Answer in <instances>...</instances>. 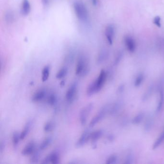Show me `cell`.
<instances>
[{"mask_svg":"<svg viewBox=\"0 0 164 164\" xmlns=\"http://www.w3.org/2000/svg\"><path fill=\"white\" fill-rule=\"evenodd\" d=\"M109 51L107 49L104 48L101 49L99 53L97 59V62L98 64H101L104 63L107 59L109 57Z\"/></svg>","mask_w":164,"mask_h":164,"instance_id":"14","label":"cell"},{"mask_svg":"<svg viewBox=\"0 0 164 164\" xmlns=\"http://www.w3.org/2000/svg\"><path fill=\"white\" fill-rule=\"evenodd\" d=\"M54 124L52 121H49L45 124L44 126V130L46 132H51L54 128Z\"/></svg>","mask_w":164,"mask_h":164,"instance_id":"29","label":"cell"},{"mask_svg":"<svg viewBox=\"0 0 164 164\" xmlns=\"http://www.w3.org/2000/svg\"><path fill=\"white\" fill-rule=\"evenodd\" d=\"M164 107V87L163 85H160L159 89V99L156 107V112L160 113Z\"/></svg>","mask_w":164,"mask_h":164,"instance_id":"13","label":"cell"},{"mask_svg":"<svg viewBox=\"0 0 164 164\" xmlns=\"http://www.w3.org/2000/svg\"><path fill=\"white\" fill-rule=\"evenodd\" d=\"M78 91V83L74 82L67 90L66 95V101L69 104H71L76 99Z\"/></svg>","mask_w":164,"mask_h":164,"instance_id":"4","label":"cell"},{"mask_svg":"<svg viewBox=\"0 0 164 164\" xmlns=\"http://www.w3.org/2000/svg\"><path fill=\"white\" fill-rule=\"evenodd\" d=\"M41 2L44 6H47L49 4V0H41Z\"/></svg>","mask_w":164,"mask_h":164,"instance_id":"36","label":"cell"},{"mask_svg":"<svg viewBox=\"0 0 164 164\" xmlns=\"http://www.w3.org/2000/svg\"><path fill=\"white\" fill-rule=\"evenodd\" d=\"M41 150L39 148V150L36 149L35 152L31 155V157L30 158V162L31 163H37L40 160L41 157L40 151Z\"/></svg>","mask_w":164,"mask_h":164,"instance_id":"20","label":"cell"},{"mask_svg":"<svg viewBox=\"0 0 164 164\" xmlns=\"http://www.w3.org/2000/svg\"><path fill=\"white\" fill-rule=\"evenodd\" d=\"M153 22L154 25L158 28H160L161 27V18L159 16H156L153 20Z\"/></svg>","mask_w":164,"mask_h":164,"instance_id":"31","label":"cell"},{"mask_svg":"<svg viewBox=\"0 0 164 164\" xmlns=\"http://www.w3.org/2000/svg\"><path fill=\"white\" fill-rule=\"evenodd\" d=\"M67 73H68V68L66 67L62 68L56 74V78L57 79H62L67 75Z\"/></svg>","mask_w":164,"mask_h":164,"instance_id":"27","label":"cell"},{"mask_svg":"<svg viewBox=\"0 0 164 164\" xmlns=\"http://www.w3.org/2000/svg\"><path fill=\"white\" fill-rule=\"evenodd\" d=\"M123 57V53L122 52H120L117 54V57L115 58V65H118V63H120V61L122 60Z\"/></svg>","mask_w":164,"mask_h":164,"instance_id":"34","label":"cell"},{"mask_svg":"<svg viewBox=\"0 0 164 164\" xmlns=\"http://www.w3.org/2000/svg\"><path fill=\"white\" fill-rule=\"evenodd\" d=\"M153 87L152 86L149 87V88H148L147 90L146 91L143 96V100L144 101H146L148 99H149L150 97L152 96L153 94Z\"/></svg>","mask_w":164,"mask_h":164,"instance_id":"30","label":"cell"},{"mask_svg":"<svg viewBox=\"0 0 164 164\" xmlns=\"http://www.w3.org/2000/svg\"><path fill=\"white\" fill-rule=\"evenodd\" d=\"M36 149V144L33 141H31L27 144L22 151L21 153L25 156H30L35 152Z\"/></svg>","mask_w":164,"mask_h":164,"instance_id":"12","label":"cell"},{"mask_svg":"<svg viewBox=\"0 0 164 164\" xmlns=\"http://www.w3.org/2000/svg\"><path fill=\"white\" fill-rule=\"evenodd\" d=\"M109 109V106H106L101 108L98 113L91 119L89 124L90 127H93L99 122H100L104 118L106 114L108 113Z\"/></svg>","mask_w":164,"mask_h":164,"instance_id":"3","label":"cell"},{"mask_svg":"<svg viewBox=\"0 0 164 164\" xmlns=\"http://www.w3.org/2000/svg\"><path fill=\"white\" fill-rule=\"evenodd\" d=\"M96 93H97L95 81H93V82H91L87 88V95L88 96H93V95H95Z\"/></svg>","mask_w":164,"mask_h":164,"instance_id":"18","label":"cell"},{"mask_svg":"<svg viewBox=\"0 0 164 164\" xmlns=\"http://www.w3.org/2000/svg\"><path fill=\"white\" fill-rule=\"evenodd\" d=\"M20 133L18 131H14L12 135V143L14 148L18 147L20 140Z\"/></svg>","mask_w":164,"mask_h":164,"instance_id":"21","label":"cell"},{"mask_svg":"<svg viewBox=\"0 0 164 164\" xmlns=\"http://www.w3.org/2000/svg\"><path fill=\"white\" fill-rule=\"evenodd\" d=\"M115 27L113 24L107 25L105 29V36L108 43L112 45L114 41L115 35Z\"/></svg>","mask_w":164,"mask_h":164,"instance_id":"10","label":"cell"},{"mask_svg":"<svg viewBox=\"0 0 164 164\" xmlns=\"http://www.w3.org/2000/svg\"><path fill=\"white\" fill-rule=\"evenodd\" d=\"M91 3L93 6H96L98 4L99 0H91Z\"/></svg>","mask_w":164,"mask_h":164,"instance_id":"37","label":"cell"},{"mask_svg":"<svg viewBox=\"0 0 164 164\" xmlns=\"http://www.w3.org/2000/svg\"><path fill=\"white\" fill-rule=\"evenodd\" d=\"M134 156L131 154H129L126 157L125 159L124 160V163L127 164H130L134 163Z\"/></svg>","mask_w":164,"mask_h":164,"instance_id":"32","label":"cell"},{"mask_svg":"<svg viewBox=\"0 0 164 164\" xmlns=\"http://www.w3.org/2000/svg\"><path fill=\"white\" fill-rule=\"evenodd\" d=\"M124 90V85H120V86L119 87L118 89V93H121L122 92H123Z\"/></svg>","mask_w":164,"mask_h":164,"instance_id":"38","label":"cell"},{"mask_svg":"<svg viewBox=\"0 0 164 164\" xmlns=\"http://www.w3.org/2000/svg\"><path fill=\"white\" fill-rule=\"evenodd\" d=\"M145 79V75L143 73H140L139 74L134 81V86L135 87H139L142 85Z\"/></svg>","mask_w":164,"mask_h":164,"instance_id":"25","label":"cell"},{"mask_svg":"<svg viewBox=\"0 0 164 164\" xmlns=\"http://www.w3.org/2000/svg\"><path fill=\"white\" fill-rule=\"evenodd\" d=\"M124 44L127 50L130 53H134L136 49V42L131 35H126L124 39Z\"/></svg>","mask_w":164,"mask_h":164,"instance_id":"6","label":"cell"},{"mask_svg":"<svg viewBox=\"0 0 164 164\" xmlns=\"http://www.w3.org/2000/svg\"><path fill=\"white\" fill-rule=\"evenodd\" d=\"M14 14L11 11H8L5 14V19L8 22H12L14 20Z\"/></svg>","mask_w":164,"mask_h":164,"instance_id":"33","label":"cell"},{"mask_svg":"<svg viewBox=\"0 0 164 164\" xmlns=\"http://www.w3.org/2000/svg\"><path fill=\"white\" fill-rule=\"evenodd\" d=\"M89 65L87 58L84 56L79 57L76 65L75 73L77 76L84 77L88 73Z\"/></svg>","mask_w":164,"mask_h":164,"instance_id":"2","label":"cell"},{"mask_svg":"<svg viewBox=\"0 0 164 164\" xmlns=\"http://www.w3.org/2000/svg\"><path fill=\"white\" fill-rule=\"evenodd\" d=\"M107 78V73L105 70H101L97 79L95 80L97 91L99 92L103 88Z\"/></svg>","mask_w":164,"mask_h":164,"instance_id":"7","label":"cell"},{"mask_svg":"<svg viewBox=\"0 0 164 164\" xmlns=\"http://www.w3.org/2000/svg\"><path fill=\"white\" fill-rule=\"evenodd\" d=\"M60 156L59 153L57 151H53L52 153L48 155L43 160L41 163L42 164H57L60 163Z\"/></svg>","mask_w":164,"mask_h":164,"instance_id":"8","label":"cell"},{"mask_svg":"<svg viewBox=\"0 0 164 164\" xmlns=\"http://www.w3.org/2000/svg\"><path fill=\"white\" fill-rule=\"evenodd\" d=\"M5 149V143L3 141H2L0 144V152L1 154H3L4 152Z\"/></svg>","mask_w":164,"mask_h":164,"instance_id":"35","label":"cell"},{"mask_svg":"<svg viewBox=\"0 0 164 164\" xmlns=\"http://www.w3.org/2000/svg\"><path fill=\"white\" fill-rule=\"evenodd\" d=\"M46 95L47 90L45 88L40 89L33 94L31 98V100L34 103H39L44 99Z\"/></svg>","mask_w":164,"mask_h":164,"instance_id":"11","label":"cell"},{"mask_svg":"<svg viewBox=\"0 0 164 164\" xmlns=\"http://www.w3.org/2000/svg\"><path fill=\"white\" fill-rule=\"evenodd\" d=\"M103 131L102 130H97L91 132L90 140L92 144H96L97 141L103 136Z\"/></svg>","mask_w":164,"mask_h":164,"instance_id":"17","label":"cell"},{"mask_svg":"<svg viewBox=\"0 0 164 164\" xmlns=\"http://www.w3.org/2000/svg\"><path fill=\"white\" fill-rule=\"evenodd\" d=\"M30 10V3L29 0H23L21 8V12L23 15H28Z\"/></svg>","mask_w":164,"mask_h":164,"instance_id":"15","label":"cell"},{"mask_svg":"<svg viewBox=\"0 0 164 164\" xmlns=\"http://www.w3.org/2000/svg\"><path fill=\"white\" fill-rule=\"evenodd\" d=\"M32 124H33V121L31 120L28 121L26 123L25 127H24V129H23L22 131L20 133L21 139H24L28 135L30 130L31 128Z\"/></svg>","mask_w":164,"mask_h":164,"instance_id":"16","label":"cell"},{"mask_svg":"<svg viewBox=\"0 0 164 164\" xmlns=\"http://www.w3.org/2000/svg\"><path fill=\"white\" fill-rule=\"evenodd\" d=\"M73 8L78 19L82 22L87 21L89 18L88 11L83 1L81 0H76L74 1Z\"/></svg>","mask_w":164,"mask_h":164,"instance_id":"1","label":"cell"},{"mask_svg":"<svg viewBox=\"0 0 164 164\" xmlns=\"http://www.w3.org/2000/svg\"><path fill=\"white\" fill-rule=\"evenodd\" d=\"M90 134L91 132L88 129H85L75 144L76 147H82L84 145H86L89 140H90Z\"/></svg>","mask_w":164,"mask_h":164,"instance_id":"9","label":"cell"},{"mask_svg":"<svg viewBox=\"0 0 164 164\" xmlns=\"http://www.w3.org/2000/svg\"><path fill=\"white\" fill-rule=\"evenodd\" d=\"M164 142V131L161 133L160 135L158 137V138L156 139L154 144H153V149L154 150L157 149L163 144Z\"/></svg>","mask_w":164,"mask_h":164,"instance_id":"22","label":"cell"},{"mask_svg":"<svg viewBox=\"0 0 164 164\" xmlns=\"http://www.w3.org/2000/svg\"><path fill=\"white\" fill-rule=\"evenodd\" d=\"M52 142V139L51 137L46 138L43 139V141L41 144L39 148L41 150H44L47 149Z\"/></svg>","mask_w":164,"mask_h":164,"instance_id":"19","label":"cell"},{"mask_svg":"<svg viewBox=\"0 0 164 164\" xmlns=\"http://www.w3.org/2000/svg\"><path fill=\"white\" fill-rule=\"evenodd\" d=\"M47 101L50 106H54L57 102V96L54 93H51L47 98Z\"/></svg>","mask_w":164,"mask_h":164,"instance_id":"26","label":"cell"},{"mask_svg":"<svg viewBox=\"0 0 164 164\" xmlns=\"http://www.w3.org/2000/svg\"><path fill=\"white\" fill-rule=\"evenodd\" d=\"M93 104L90 103L80 110L79 115V121L82 126H84L86 124L88 117L93 109Z\"/></svg>","mask_w":164,"mask_h":164,"instance_id":"5","label":"cell"},{"mask_svg":"<svg viewBox=\"0 0 164 164\" xmlns=\"http://www.w3.org/2000/svg\"><path fill=\"white\" fill-rule=\"evenodd\" d=\"M50 67L48 66H45L43 68L42 71V75H41V79L43 82H45L48 79L50 75Z\"/></svg>","mask_w":164,"mask_h":164,"instance_id":"24","label":"cell"},{"mask_svg":"<svg viewBox=\"0 0 164 164\" xmlns=\"http://www.w3.org/2000/svg\"><path fill=\"white\" fill-rule=\"evenodd\" d=\"M118 160V156L116 155H112L109 156L106 160V164H115L117 163Z\"/></svg>","mask_w":164,"mask_h":164,"instance_id":"28","label":"cell"},{"mask_svg":"<svg viewBox=\"0 0 164 164\" xmlns=\"http://www.w3.org/2000/svg\"><path fill=\"white\" fill-rule=\"evenodd\" d=\"M145 114L143 112H140L136 115L132 119V122L134 125H138L140 124L144 120Z\"/></svg>","mask_w":164,"mask_h":164,"instance_id":"23","label":"cell"}]
</instances>
